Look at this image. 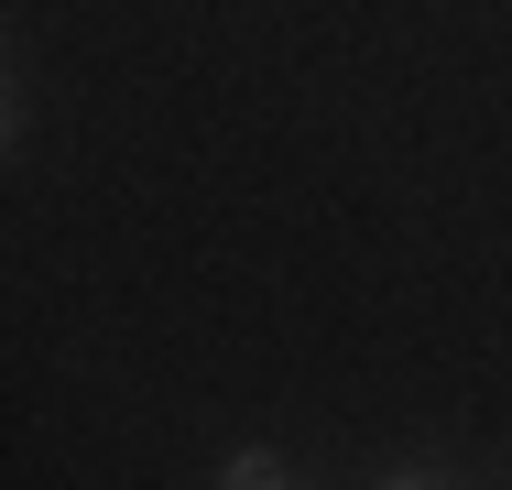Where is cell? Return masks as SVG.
<instances>
[{
  "label": "cell",
  "instance_id": "6da1fadb",
  "mask_svg": "<svg viewBox=\"0 0 512 490\" xmlns=\"http://www.w3.org/2000/svg\"><path fill=\"white\" fill-rule=\"evenodd\" d=\"M218 490H295V469H284V458H262V447H240V458L218 469Z\"/></svg>",
  "mask_w": 512,
  "mask_h": 490
},
{
  "label": "cell",
  "instance_id": "7a4b0ae2",
  "mask_svg": "<svg viewBox=\"0 0 512 490\" xmlns=\"http://www.w3.org/2000/svg\"><path fill=\"white\" fill-rule=\"evenodd\" d=\"M382 490H447V480H414V469H404V480H382Z\"/></svg>",
  "mask_w": 512,
  "mask_h": 490
}]
</instances>
